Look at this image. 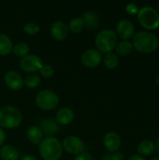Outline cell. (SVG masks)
<instances>
[{"mask_svg": "<svg viewBox=\"0 0 159 160\" xmlns=\"http://www.w3.org/2000/svg\"><path fill=\"white\" fill-rule=\"evenodd\" d=\"M124 155L121 152H109L105 154L102 158V160H123Z\"/></svg>", "mask_w": 159, "mask_h": 160, "instance_id": "27", "label": "cell"}, {"mask_svg": "<svg viewBox=\"0 0 159 160\" xmlns=\"http://www.w3.org/2000/svg\"><path fill=\"white\" fill-rule=\"evenodd\" d=\"M39 153L44 160H58L63 153L61 142L53 137H48L39 143Z\"/></svg>", "mask_w": 159, "mask_h": 160, "instance_id": "2", "label": "cell"}, {"mask_svg": "<svg viewBox=\"0 0 159 160\" xmlns=\"http://www.w3.org/2000/svg\"><path fill=\"white\" fill-rule=\"evenodd\" d=\"M39 83H40V78L37 74L28 75L23 81V84L28 88H36L39 85Z\"/></svg>", "mask_w": 159, "mask_h": 160, "instance_id": "25", "label": "cell"}, {"mask_svg": "<svg viewBox=\"0 0 159 160\" xmlns=\"http://www.w3.org/2000/svg\"><path fill=\"white\" fill-rule=\"evenodd\" d=\"M152 160H159V157H157V158H153Z\"/></svg>", "mask_w": 159, "mask_h": 160, "instance_id": "35", "label": "cell"}, {"mask_svg": "<svg viewBox=\"0 0 159 160\" xmlns=\"http://www.w3.org/2000/svg\"><path fill=\"white\" fill-rule=\"evenodd\" d=\"M12 52L16 56L19 57H24L26 55H28L29 52V47L26 43L24 42H20L18 44H16L13 48H12Z\"/></svg>", "mask_w": 159, "mask_h": 160, "instance_id": "23", "label": "cell"}, {"mask_svg": "<svg viewBox=\"0 0 159 160\" xmlns=\"http://www.w3.org/2000/svg\"><path fill=\"white\" fill-rule=\"evenodd\" d=\"M103 144L109 152H116L121 145L120 136L116 132H109L103 139Z\"/></svg>", "mask_w": 159, "mask_h": 160, "instance_id": "13", "label": "cell"}, {"mask_svg": "<svg viewBox=\"0 0 159 160\" xmlns=\"http://www.w3.org/2000/svg\"><path fill=\"white\" fill-rule=\"evenodd\" d=\"M5 140H6V135H5V132L4 130L0 128V146L5 142Z\"/></svg>", "mask_w": 159, "mask_h": 160, "instance_id": "31", "label": "cell"}, {"mask_svg": "<svg viewBox=\"0 0 159 160\" xmlns=\"http://www.w3.org/2000/svg\"><path fill=\"white\" fill-rule=\"evenodd\" d=\"M115 49H116L117 53H119L121 55H127V54L132 52L133 45L131 42H129L127 40H123V41H120L116 44Z\"/></svg>", "mask_w": 159, "mask_h": 160, "instance_id": "21", "label": "cell"}, {"mask_svg": "<svg viewBox=\"0 0 159 160\" xmlns=\"http://www.w3.org/2000/svg\"><path fill=\"white\" fill-rule=\"evenodd\" d=\"M138 20L142 26L148 30H155L159 27L158 12L150 6H146L139 9Z\"/></svg>", "mask_w": 159, "mask_h": 160, "instance_id": "5", "label": "cell"}, {"mask_svg": "<svg viewBox=\"0 0 159 160\" xmlns=\"http://www.w3.org/2000/svg\"><path fill=\"white\" fill-rule=\"evenodd\" d=\"M82 18L84 21V25L88 28H96L99 24V17L94 11H86Z\"/></svg>", "mask_w": 159, "mask_h": 160, "instance_id": "18", "label": "cell"}, {"mask_svg": "<svg viewBox=\"0 0 159 160\" xmlns=\"http://www.w3.org/2000/svg\"><path fill=\"white\" fill-rule=\"evenodd\" d=\"M39 128L43 134L52 135L58 131V125L55 121H53V119L48 118V119H43L40 122Z\"/></svg>", "mask_w": 159, "mask_h": 160, "instance_id": "15", "label": "cell"}, {"mask_svg": "<svg viewBox=\"0 0 159 160\" xmlns=\"http://www.w3.org/2000/svg\"><path fill=\"white\" fill-rule=\"evenodd\" d=\"M51 34L56 40H64L68 35V27L63 21H56L51 26Z\"/></svg>", "mask_w": 159, "mask_h": 160, "instance_id": "12", "label": "cell"}, {"mask_svg": "<svg viewBox=\"0 0 159 160\" xmlns=\"http://www.w3.org/2000/svg\"><path fill=\"white\" fill-rule=\"evenodd\" d=\"M155 143L151 141H142L138 146V152L141 156H150L155 152Z\"/></svg>", "mask_w": 159, "mask_h": 160, "instance_id": "20", "label": "cell"}, {"mask_svg": "<svg viewBox=\"0 0 159 160\" xmlns=\"http://www.w3.org/2000/svg\"><path fill=\"white\" fill-rule=\"evenodd\" d=\"M43 133L37 126L30 127L27 130V138L33 144H38L41 142Z\"/></svg>", "mask_w": 159, "mask_h": 160, "instance_id": "17", "label": "cell"}, {"mask_svg": "<svg viewBox=\"0 0 159 160\" xmlns=\"http://www.w3.org/2000/svg\"><path fill=\"white\" fill-rule=\"evenodd\" d=\"M0 158L3 160H18L19 152L12 145H5L0 149Z\"/></svg>", "mask_w": 159, "mask_h": 160, "instance_id": "16", "label": "cell"}, {"mask_svg": "<svg viewBox=\"0 0 159 160\" xmlns=\"http://www.w3.org/2000/svg\"><path fill=\"white\" fill-rule=\"evenodd\" d=\"M104 65L106 66V68H110V69H113L115 68H117L118 64H119V58L117 56V54L113 53V52H108L106 53L104 59H103Z\"/></svg>", "mask_w": 159, "mask_h": 160, "instance_id": "22", "label": "cell"}, {"mask_svg": "<svg viewBox=\"0 0 159 160\" xmlns=\"http://www.w3.org/2000/svg\"><path fill=\"white\" fill-rule=\"evenodd\" d=\"M116 32L118 36L123 39H129L133 37L135 32V27L133 23L127 19L119 21L116 25Z\"/></svg>", "mask_w": 159, "mask_h": 160, "instance_id": "10", "label": "cell"}, {"mask_svg": "<svg viewBox=\"0 0 159 160\" xmlns=\"http://www.w3.org/2000/svg\"><path fill=\"white\" fill-rule=\"evenodd\" d=\"M158 44V38L154 33L142 31L135 35L132 45L142 53H151L157 49Z\"/></svg>", "mask_w": 159, "mask_h": 160, "instance_id": "1", "label": "cell"}, {"mask_svg": "<svg viewBox=\"0 0 159 160\" xmlns=\"http://www.w3.org/2000/svg\"><path fill=\"white\" fill-rule=\"evenodd\" d=\"M22 119V112L15 107L6 106L0 109V128H15L20 126Z\"/></svg>", "mask_w": 159, "mask_h": 160, "instance_id": "3", "label": "cell"}, {"mask_svg": "<svg viewBox=\"0 0 159 160\" xmlns=\"http://www.w3.org/2000/svg\"><path fill=\"white\" fill-rule=\"evenodd\" d=\"M74 160H95L94 158L87 152H83L80 155H78L77 158H75Z\"/></svg>", "mask_w": 159, "mask_h": 160, "instance_id": "30", "label": "cell"}, {"mask_svg": "<svg viewBox=\"0 0 159 160\" xmlns=\"http://www.w3.org/2000/svg\"><path fill=\"white\" fill-rule=\"evenodd\" d=\"M5 83L9 89L18 91L22 87L23 80L18 72L11 70L5 75Z\"/></svg>", "mask_w": 159, "mask_h": 160, "instance_id": "11", "label": "cell"}, {"mask_svg": "<svg viewBox=\"0 0 159 160\" xmlns=\"http://www.w3.org/2000/svg\"><path fill=\"white\" fill-rule=\"evenodd\" d=\"M126 10H127V12L128 14L134 15V14H136V13L138 14V12H139V8H138V6H137L136 4H134V3H129V4L127 5Z\"/></svg>", "mask_w": 159, "mask_h": 160, "instance_id": "29", "label": "cell"}, {"mask_svg": "<svg viewBox=\"0 0 159 160\" xmlns=\"http://www.w3.org/2000/svg\"><path fill=\"white\" fill-rule=\"evenodd\" d=\"M42 66V60L38 55L28 54L20 61V68L25 72H35L39 70Z\"/></svg>", "mask_w": 159, "mask_h": 160, "instance_id": "8", "label": "cell"}, {"mask_svg": "<svg viewBox=\"0 0 159 160\" xmlns=\"http://www.w3.org/2000/svg\"><path fill=\"white\" fill-rule=\"evenodd\" d=\"M36 103L40 109L50 111L57 107L59 103V98L51 90H42L37 93L36 97Z\"/></svg>", "mask_w": 159, "mask_h": 160, "instance_id": "6", "label": "cell"}, {"mask_svg": "<svg viewBox=\"0 0 159 160\" xmlns=\"http://www.w3.org/2000/svg\"><path fill=\"white\" fill-rule=\"evenodd\" d=\"M74 119V112L69 108H62L56 114V121L60 125L66 126L70 124Z\"/></svg>", "mask_w": 159, "mask_h": 160, "instance_id": "14", "label": "cell"}, {"mask_svg": "<svg viewBox=\"0 0 159 160\" xmlns=\"http://www.w3.org/2000/svg\"><path fill=\"white\" fill-rule=\"evenodd\" d=\"M155 148L157 150V152L159 154V138L157 140V142H156V145H155Z\"/></svg>", "mask_w": 159, "mask_h": 160, "instance_id": "34", "label": "cell"}, {"mask_svg": "<svg viewBox=\"0 0 159 160\" xmlns=\"http://www.w3.org/2000/svg\"><path fill=\"white\" fill-rule=\"evenodd\" d=\"M95 42L98 52L105 53L112 52L117 44V36L112 30L105 29L97 35Z\"/></svg>", "mask_w": 159, "mask_h": 160, "instance_id": "4", "label": "cell"}, {"mask_svg": "<svg viewBox=\"0 0 159 160\" xmlns=\"http://www.w3.org/2000/svg\"><path fill=\"white\" fill-rule=\"evenodd\" d=\"M84 26V21L82 18H74L70 21L68 29L73 33H79L82 30Z\"/></svg>", "mask_w": 159, "mask_h": 160, "instance_id": "24", "label": "cell"}, {"mask_svg": "<svg viewBox=\"0 0 159 160\" xmlns=\"http://www.w3.org/2000/svg\"><path fill=\"white\" fill-rule=\"evenodd\" d=\"M102 61L101 53L95 49H89L85 51L82 55V62L87 68H96Z\"/></svg>", "mask_w": 159, "mask_h": 160, "instance_id": "9", "label": "cell"}, {"mask_svg": "<svg viewBox=\"0 0 159 160\" xmlns=\"http://www.w3.org/2000/svg\"><path fill=\"white\" fill-rule=\"evenodd\" d=\"M40 74L45 77V78H51L53 75V68L50 65H42L41 68H39Z\"/></svg>", "mask_w": 159, "mask_h": 160, "instance_id": "28", "label": "cell"}, {"mask_svg": "<svg viewBox=\"0 0 159 160\" xmlns=\"http://www.w3.org/2000/svg\"><path fill=\"white\" fill-rule=\"evenodd\" d=\"M12 40L6 34H0V55H7L12 51Z\"/></svg>", "mask_w": 159, "mask_h": 160, "instance_id": "19", "label": "cell"}, {"mask_svg": "<svg viewBox=\"0 0 159 160\" xmlns=\"http://www.w3.org/2000/svg\"><path fill=\"white\" fill-rule=\"evenodd\" d=\"M64 150L69 154L72 155H80L83 153L84 150V143L83 142L75 136H69L67 137L64 142H63V146Z\"/></svg>", "mask_w": 159, "mask_h": 160, "instance_id": "7", "label": "cell"}, {"mask_svg": "<svg viewBox=\"0 0 159 160\" xmlns=\"http://www.w3.org/2000/svg\"><path fill=\"white\" fill-rule=\"evenodd\" d=\"M23 30L28 35H36L40 30V27L35 22H28L24 25Z\"/></svg>", "mask_w": 159, "mask_h": 160, "instance_id": "26", "label": "cell"}, {"mask_svg": "<svg viewBox=\"0 0 159 160\" xmlns=\"http://www.w3.org/2000/svg\"><path fill=\"white\" fill-rule=\"evenodd\" d=\"M128 160H145V159H144V158H142V156H140V155H135V156L130 157Z\"/></svg>", "mask_w": 159, "mask_h": 160, "instance_id": "33", "label": "cell"}, {"mask_svg": "<svg viewBox=\"0 0 159 160\" xmlns=\"http://www.w3.org/2000/svg\"><path fill=\"white\" fill-rule=\"evenodd\" d=\"M158 14H159V5H158Z\"/></svg>", "mask_w": 159, "mask_h": 160, "instance_id": "36", "label": "cell"}, {"mask_svg": "<svg viewBox=\"0 0 159 160\" xmlns=\"http://www.w3.org/2000/svg\"><path fill=\"white\" fill-rule=\"evenodd\" d=\"M20 160H37V158L33 156H29V155H26V156H23L22 157Z\"/></svg>", "mask_w": 159, "mask_h": 160, "instance_id": "32", "label": "cell"}]
</instances>
